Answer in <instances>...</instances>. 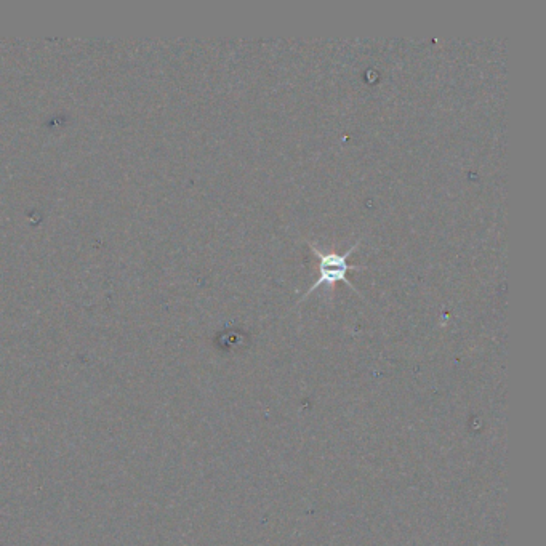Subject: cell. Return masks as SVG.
<instances>
[{"label":"cell","instance_id":"1","mask_svg":"<svg viewBox=\"0 0 546 546\" xmlns=\"http://www.w3.org/2000/svg\"><path fill=\"white\" fill-rule=\"evenodd\" d=\"M310 247L319 260V278L318 281L314 282L310 289L306 290L305 295H302L298 302L306 300V298L310 297L314 290L319 289V287L335 286L337 282H345L351 289L356 290V294L361 295V292L354 287L353 282H350V279H348V271H350V269H366L361 268V266H351L350 263H348V258H350L351 253L358 249L359 241L356 242L353 247L346 250L345 253L322 252L319 247H316L314 242H310Z\"/></svg>","mask_w":546,"mask_h":546}]
</instances>
